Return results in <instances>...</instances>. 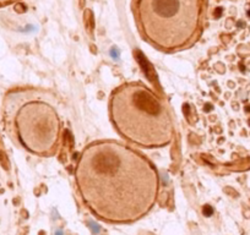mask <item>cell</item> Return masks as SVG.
I'll return each mask as SVG.
<instances>
[{
  "instance_id": "cell-5",
  "label": "cell",
  "mask_w": 250,
  "mask_h": 235,
  "mask_svg": "<svg viewBox=\"0 0 250 235\" xmlns=\"http://www.w3.org/2000/svg\"><path fill=\"white\" fill-rule=\"evenodd\" d=\"M14 116L17 138L23 148L38 157H52L62 137V118L47 92L26 91Z\"/></svg>"
},
{
  "instance_id": "cell-3",
  "label": "cell",
  "mask_w": 250,
  "mask_h": 235,
  "mask_svg": "<svg viewBox=\"0 0 250 235\" xmlns=\"http://www.w3.org/2000/svg\"><path fill=\"white\" fill-rule=\"evenodd\" d=\"M109 115L119 135L139 147L164 148L173 141L174 125L167 105L141 81L125 82L113 91Z\"/></svg>"
},
{
  "instance_id": "cell-1",
  "label": "cell",
  "mask_w": 250,
  "mask_h": 235,
  "mask_svg": "<svg viewBox=\"0 0 250 235\" xmlns=\"http://www.w3.org/2000/svg\"><path fill=\"white\" fill-rule=\"evenodd\" d=\"M75 182L85 206L109 224H130L147 216L161 185L152 163L115 140L95 141L82 149Z\"/></svg>"
},
{
  "instance_id": "cell-2",
  "label": "cell",
  "mask_w": 250,
  "mask_h": 235,
  "mask_svg": "<svg viewBox=\"0 0 250 235\" xmlns=\"http://www.w3.org/2000/svg\"><path fill=\"white\" fill-rule=\"evenodd\" d=\"M193 129L205 151L222 163L250 157V64L216 54L197 71Z\"/></svg>"
},
{
  "instance_id": "cell-6",
  "label": "cell",
  "mask_w": 250,
  "mask_h": 235,
  "mask_svg": "<svg viewBox=\"0 0 250 235\" xmlns=\"http://www.w3.org/2000/svg\"><path fill=\"white\" fill-rule=\"evenodd\" d=\"M18 1H21V0H0V7L10 5V4H14V3H18Z\"/></svg>"
},
{
  "instance_id": "cell-4",
  "label": "cell",
  "mask_w": 250,
  "mask_h": 235,
  "mask_svg": "<svg viewBox=\"0 0 250 235\" xmlns=\"http://www.w3.org/2000/svg\"><path fill=\"white\" fill-rule=\"evenodd\" d=\"M141 38L163 53L191 47L200 37L202 0H133Z\"/></svg>"
}]
</instances>
